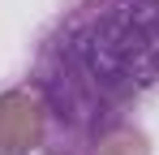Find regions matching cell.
<instances>
[{"instance_id": "1", "label": "cell", "mask_w": 159, "mask_h": 155, "mask_svg": "<svg viewBox=\"0 0 159 155\" xmlns=\"http://www.w3.org/2000/svg\"><path fill=\"white\" fill-rule=\"evenodd\" d=\"M52 30L120 108L159 82V0H78Z\"/></svg>"}, {"instance_id": "2", "label": "cell", "mask_w": 159, "mask_h": 155, "mask_svg": "<svg viewBox=\"0 0 159 155\" xmlns=\"http://www.w3.org/2000/svg\"><path fill=\"white\" fill-rule=\"evenodd\" d=\"M30 86L39 91L48 112V151L52 155H95L116 125H125V108L107 99L103 91L82 73V65L69 56V48L48 30L34 52V78Z\"/></svg>"}, {"instance_id": "3", "label": "cell", "mask_w": 159, "mask_h": 155, "mask_svg": "<svg viewBox=\"0 0 159 155\" xmlns=\"http://www.w3.org/2000/svg\"><path fill=\"white\" fill-rule=\"evenodd\" d=\"M48 142V112L34 86L0 91V155H30Z\"/></svg>"}, {"instance_id": "4", "label": "cell", "mask_w": 159, "mask_h": 155, "mask_svg": "<svg viewBox=\"0 0 159 155\" xmlns=\"http://www.w3.org/2000/svg\"><path fill=\"white\" fill-rule=\"evenodd\" d=\"M95 155H151V142H146V134L138 125L125 121V125H116L103 142L95 147Z\"/></svg>"}, {"instance_id": "5", "label": "cell", "mask_w": 159, "mask_h": 155, "mask_svg": "<svg viewBox=\"0 0 159 155\" xmlns=\"http://www.w3.org/2000/svg\"><path fill=\"white\" fill-rule=\"evenodd\" d=\"M48 155H52V151H48Z\"/></svg>"}]
</instances>
